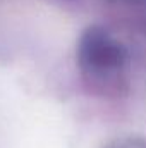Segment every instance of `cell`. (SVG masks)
I'll list each match as a JSON object with an SVG mask.
<instances>
[{"label": "cell", "mask_w": 146, "mask_h": 148, "mask_svg": "<svg viewBox=\"0 0 146 148\" xmlns=\"http://www.w3.org/2000/svg\"><path fill=\"white\" fill-rule=\"evenodd\" d=\"M83 55L96 67H110L120 62V52L102 35H89L83 43Z\"/></svg>", "instance_id": "1"}]
</instances>
